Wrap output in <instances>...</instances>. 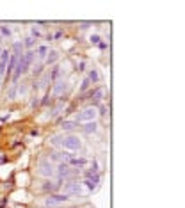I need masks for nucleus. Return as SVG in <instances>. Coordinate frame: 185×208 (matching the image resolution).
<instances>
[{
  "label": "nucleus",
  "instance_id": "obj_1",
  "mask_svg": "<svg viewBox=\"0 0 185 208\" xmlns=\"http://www.w3.org/2000/svg\"><path fill=\"white\" fill-rule=\"evenodd\" d=\"M61 146H63L66 151H78V150L82 148V141H80L78 135H75V133H68V135H63Z\"/></svg>",
  "mask_w": 185,
  "mask_h": 208
},
{
  "label": "nucleus",
  "instance_id": "obj_2",
  "mask_svg": "<svg viewBox=\"0 0 185 208\" xmlns=\"http://www.w3.org/2000/svg\"><path fill=\"white\" fill-rule=\"evenodd\" d=\"M96 116H98V112H96V107H86L84 110H80L78 112V116H77V123H91V121H96Z\"/></svg>",
  "mask_w": 185,
  "mask_h": 208
},
{
  "label": "nucleus",
  "instance_id": "obj_3",
  "mask_svg": "<svg viewBox=\"0 0 185 208\" xmlns=\"http://www.w3.org/2000/svg\"><path fill=\"white\" fill-rule=\"evenodd\" d=\"M37 169H39V174L46 176V178H50V176L55 174V165L50 162V158H41L39 164H37Z\"/></svg>",
  "mask_w": 185,
  "mask_h": 208
},
{
  "label": "nucleus",
  "instance_id": "obj_4",
  "mask_svg": "<svg viewBox=\"0 0 185 208\" xmlns=\"http://www.w3.org/2000/svg\"><path fill=\"white\" fill-rule=\"evenodd\" d=\"M63 194H66V196H82V194H84L82 183H78V181H75V180H71V181L64 183V187H63Z\"/></svg>",
  "mask_w": 185,
  "mask_h": 208
},
{
  "label": "nucleus",
  "instance_id": "obj_5",
  "mask_svg": "<svg viewBox=\"0 0 185 208\" xmlns=\"http://www.w3.org/2000/svg\"><path fill=\"white\" fill-rule=\"evenodd\" d=\"M69 201V196H66V194H50L48 197H46V206H50V208H54V206H61V205H64V203H68Z\"/></svg>",
  "mask_w": 185,
  "mask_h": 208
},
{
  "label": "nucleus",
  "instance_id": "obj_6",
  "mask_svg": "<svg viewBox=\"0 0 185 208\" xmlns=\"http://www.w3.org/2000/svg\"><path fill=\"white\" fill-rule=\"evenodd\" d=\"M9 57H11V52L9 50L0 52V77L5 75V69H7V64H9Z\"/></svg>",
  "mask_w": 185,
  "mask_h": 208
},
{
  "label": "nucleus",
  "instance_id": "obj_7",
  "mask_svg": "<svg viewBox=\"0 0 185 208\" xmlns=\"http://www.w3.org/2000/svg\"><path fill=\"white\" fill-rule=\"evenodd\" d=\"M55 173L61 176V178H71V176L75 174V171H71V167H69L68 164H61L59 165V171H55Z\"/></svg>",
  "mask_w": 185,
  "mask_h": 208
},
{
  "label": "nucleus",
  "instance_id": "obj_8",
  "mask_svg": "<svg viewBox=\"0 0 185 208\" xmlns=\"http://www.w3.org/2000/svg\"><path fill=\"white\" fill-rule=\"evenodd\" d=\"M66 91V82L64 80H57L54 86V96H63Z\"/></svg>",
  "mask_w": 185,
  "mask_h": 208
},
{
  "label": "nucleus",
  "instance_id": "obj_9",
  "mask_svg": "<svg viewBox=\"0 0 185 208\" xmlns=\"http://www.w3.org/2000/svg\"><path fill=\"white\" fill-rule=\"evenodd\" d=\"M59 59V52L57 50H48V54H46V64H55Z\"/></svg>",
  "mask_w": 185,
  "mask_h": 208
},
{
  "label": "nucleus",
  "instance_id": "obj_10",
  "mask_svg": "<svg viewBox=\"0 0 185 208\" xmlns=\"http://www.w3.org/2000/svg\"><path fill=\"white\" fill-rule=\"evenodd\" d=\"M103 94H105V89L103 87H100V89H96L95 92H92V96H95V105H96L98 101L103 100ZM95 105H92V107H95Z\"/></svg>",
  "mask_w": 185,
  "mask_h": 208
},
{
  "label": "nucleus",
  "instance_id": "obj_11",
  "mask_svg": "<svg viewBox=\"0 0 185 208\" xmlns=\"http://www.w3.org/2000/svg\"><path fill=\"white\" fill-rule=\"evenodd\" d=\"M87 80H89V82H92V84H95V82H98V80H100V75H98V71H96L95 68H92V69H89Z\"/></svg>",
  "mask_w": 185,
  "mask_h": 208
},
{
  "label": "nucleus",
  "instance_id": "obj_12",
  "mask_svg": "<svg viewBox=\"0 0 185 208\" xmlns=\"http://www.w3.org/2000/svg\"><path fill=\"white\" fill-rule=\"evenodd\" d=\"M46 54H48V46L46 45H41L39 48H37V59H46Z\"/></svg>",
  "mask_w": 185,
  "mask_h": 208
},
{
  "label": "nucleus",
  "instance_id": "obj_13",
  "mask_svg": "<svg viewBox=\"0 0 185 208\" xmlns=\"http://www.w3.org/2000/svg\"><path fill=\"white\" fill-rule=\"evenodd\" d=\"M77 126H78L77 121H64V123H63V130H66V132L73 130V128H77Z\"/></svg>",
  "mask_w": 185,
  "mask_h": 208
},
{
  "label": "nucleus",
  "instance_id": "obj_14",
  "mask_svg": "<svg viewBox=\"0 0 185 208\" xmlns=\"http://www.w3.org/2000/svg\"><path fill=\"white\" fill-rule=\"evenodd\" d=\"M84 130H86L87 133H95V132L98 130V124H96V121H91V123H87L86 126H84Z\"/></svg>",
  "mask_w": 185,
  "mask_h": 208
},
{
  "label": "nucleus",
  "instance_id": "obj_15",
  "mask_svg": "<svg viewBox=\"0 0 185 208\" xmlns=\"http://www.w3.org/2000/svg\"><path fill=\"white\" fill-rule=\"evenodd\" d=\"M48 82H50V77H48V73H45L43 77H41V80H39V86H36V89H45Z\"/></svg>",
  "mask_w": 185,
  "mask_h": 208
},
{
  "label": "nucleus",
  "instance_id": "obj_16",
  "mask_svg": "<svg viewBox=\"0 0 185 208\" xmlns=\"http://www.w3.org/2000/svg\"><path fill=\"white\" fill-rule=\"evenodd\" d=\"M68 165H86V158H73L68 160Z\"/></svg>",
  "mask_w": 185,
  "mask_h": 208
},
{
  "label": "nucleus",
  "instance_id": "obj_17",
  "mask_svg": "<svg viewBox=\"0 0 185 208\" xmlns=\"http://www.w3.org/2000/svg\"><path fill=\"white\" fill-rule=\"evenodd\" d=\"M16 92H18V84H13L11 89H9V92H7V98L9 100H14L16 98Z\"/></svg>",
  "mask_w": 185,
  "mask_h": 208
},
{
  "label": "nucleus",
  "instance_id": "obj_18",
  "mask_svg": "<svg viewBox=\"0 0 185 208\" xmlns=\"http://www.w3.org/2000/svg\"><path fill=\"white\" fill-rule=\"evenodd\" d=\"M34 45H36V39L34 37H27L25 43H23V48H34Z\"/></svg>",
  "mask_w": 185,
  "mask_h": 208
},
{
  "label": "nucleus",
  "instance_id": "obj_19",
  "mask_svg": "<svg viewBox=\"0 0 185 208\" xmlns=\"http://www.w3.org/2000/svg\"><path fill=\"white\" fill-rule=\"evenodd\" d=\"M0 32H2V36H11V29H9L7 25H2V27H0Z\"/></svg>",
  "mask_w": 185,
  "mask_h": 208
},
{
  "label": "nucleus",
  "instance_id": "obj_20",
  "mask_svg": "<svg viewBox=\"0 0 185 208\" xmlns=\"http://www.w3.org/2000/svg\"><path fill=\"white\" fill-rule=\"evenodd\" d=\"M30 34H32V36H30V37H41V30L37 29V27H32V30H30Z\"/></svg>",
  "mask_w": 185,
  "mask_h": 208
},
{
  "label": "nucleus",
  "instance_id": "obj_21",
  "mask_svg": "<svg viewBox=\"0 0 185 208\" xmlns=\"http://www.w3.org/2000/svg\"><path fill=\"white\" fill-rule=\"evenodd\" d=\"M89 86H91V82H89L87 78H84V82H82V86H80V92H84V91H86Z\"/></svg>",
  "mask_w": 185,
  "mask_h": 208
},
{
  "label": "nucleus",
  "instance_id": "obj_22",
  "mask_svg": "<svg viewBox=\"0 0 185 208\" xmlns=\"http://www.w3.org/2000/svg\"><path fill=\"white\" fill-rule=\"evenodd\" d=\"M61 141H63V137H59V135H55V137H52V141H50V142H52L54 146H57V144H61Z\"/></svg>",
  "mask_w": 185,
  "mask_h": 208
},
{
  "label": "nucleus",
  "instance_id": "obj_23",
  "mask_svg": "<svg viewBox=\"0 0 185 208\" xmlns=\"http://www.w3.org/2000/svg\"><path fill=\"white\" fill-rule=\"evenodd\" d=\"M91 43L92 45H100V36H91Z\"/></svg>",
  "mask_w": 185,
  "mask_h": 208
},
{
  "label": "nucleus",
  "instance_id": "obj_24",
  "mask_svg": "<svg viewBox=\"0 0 185 208\" xmlns=\"http://www.w3.org/2000/svg\"><path fill=\"white\" fill-rule=\"evenodd\" d=\"M84 68H86V62H80V64H78V71H84Z\"/></svg>",
  "mask_w": 185,
  "mask_h": 208
},
{
  "label": "nucleus",
  "instance_id": "obj_25",
  "mask_svg": "<svg viewBox=\"0 0 185 208\" xmlns=\"http://www.w3.org/2000/svg\"><path fill=\"white\" fill-rule=\"evenodd\" d=\"M0 87H2V77H0Z\"/></svg>",
  "mask_w": 185,
  "mask_h": 208
},
{
  "label": "nucleus",
  "instance_id": "obj_26",
  "mask_svg": "<svg viewBox=\"0 0 185 208\" xmlns=\"http://www.w3.org/2000/svg\"><path fill=\"white\" fill-rule=\"evenodd\" d=\"M0 52H2V50H0Z\"/></svg>",
  "mask_w": 185,
  "mask_h": 208
}]
</instances>
